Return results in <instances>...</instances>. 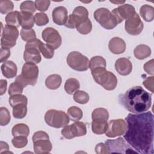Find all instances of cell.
<instances>
[{"mask_svg":"<svg viewBox=\"0 0 154 154\" xmlns=\"http://www.w3.org/2000/svg\"><path fill=\"white\" fill-rule=\"evenodd\" d=\"M45 120L50 126L55 128H61L67 125L69 118L65 112L56 109H49L45 115Z\"/></svg>","mask_w":154,"mask_h":154,"instance_id":"5b68a950","label":"cell"},{"mask_svg":"<svg viewBox=\"0 0 154 154\" xmlns=\"http://www.w3.org/2000/svg\"><path fill=\"white\" fill-rule=\"evenodd\" d=\"M120 103L128 111L139 114L146 112L151 106V94L141 86H134L119 96Z\"/></svg>","mask_w":154,"mask_h":154,"instance_id":"7a4b0ae2","label":"cell"},{"mask_svg":"<svg viewBox=\"0 0 154 154\" xmlns=\"http://www.w3.org/2000/svg\"><path fill=\"white\" fill-rule=\"evenodd\" d=\"M154 64H153V59H152L150 61H148L144 64V71L151 75L154 74Z\"/></svg>","mask_w":154,"mask_h":154,"instance_id":"7dc6e473","label":"cell"},{"mask_svg":"<svg viewBox=\"0 0 154 154\" xmlns=\"http://www.w3.org/2000/svg\"><path fill=\"white\" fill-rule=\"evenodd\" d=\"M34 152L36 154L49 153L52 149V146L49 140H40L33 142Z\"/></svg>","mask_w":154,"mask_h":154,"instance_id":"d6986e66","label":"cell"},{"mask_svg":"<svg viewBox=\"0 0 154 154\" xmlns=\"http://www.w3.org/2000/svg\"><path fill=\"white\" fill-rule=\"evenodd\" d=\"M11 134L13 137L25 136L27 137L29 134V128L25 123H18L13 127Z\"/></svg>","mask_w":154,"mask_h":154,"instance_id":"4316f807","label":"cell"},{"mask_svg":"<svg viewBox=\"0 0 154 154\" xmlns=\"http://www.w3.org/2000/svg\"><path fill=\"white\" fill-rule=\"evenodd\" d=\"M93 16L94 19L106 29H112L118 25L114 16L106 8L97 9L94 12Z\"/></svg>","mask_w":154,"mask_h":154,"instance_id":"8992f818","label":"cell"},{"mask_svg":"<svg viewBox=\"0 0 154 154\" xmlns=\"http://www.w3.org/2000/svg\"><path fill=\"white\" fill-rule=\"evenodd\" d=\"M134 55L138 60H144L151 55V49L147 45L141 44L134 49Z\"/></svg>","mask_w":154,"mask_h":154,"instance_id":"603a6c76","label":"cell"},{"mask_svg":"<svg viewBox=\"0 0 154 154\" xmlns=\"http://www.w3.org/2000/svg\"><path fill=\"white\" fill-rule=\"evenodd\" d=\"M126 128L127 124L123 119L111 120L108 123V128L105 134L108 137L114 138L123 135Z\"/></svg>","mask_w":154,"mask_h":154,"instance_id":"7c38bea8","label":"cell"},{"mask_svg":"<svg viewBox=\"0 0 154 154\" xmlns=\"http://www.w3.org/2000/svg\"><path fill=\"white\" fill-rule=\"evenodd\" d=\"M140 14L145 21L151 22L154 19V8L150 5H143L140 9Z\"/></svg>","mask_w":154,"mask_h":154,"instance_id":"484cf974","label":"cell"},{"mask_svg":"<svg viewBox=\"0 0 154 154\" xmlns=\"http://www.w3.org/2000/svg\"><path fill=\"white\" fill-rule=\"evenodd\" d=\"M153 81H154V77L153 76H152L147 78L143 82V84L145 86V87L147 90H150L152 93H153Z\"/></svg>","mask_w":154,"mask_h":154,"instance_id":"c3c4849f","label":"cell"},{"mask_svg":"<svg viewBox=\"0 0 154 154\" xmlns=\"http://www.w3.org/2000/svg\"><path fill=\"white\" fill-rule=\"evenodd\" d=\"M19 22L23 29L32 28L34 25V17L32 13L20 11L19 14Z\"/></svg>","mask_w":154,"mask_h":154,"instance_id":"44dd1931","label":"cell"},{"mask_svg":"<svg viewBox=\"0 0 154 154\" xmlns=\"http://www.w3.org/2000/svg\"><path fill=\"white\" fill-rule=\"evenodd\" d=\"M38 76V68L32 63L26 62L22 66V73L18 75L15 81L20 84L23 88L28 85H34Z\"/></svg>","mask_w":154,"mask_h":154,"instance_id":"277c9868","label":"cell"},{"mask_svg":"<svg viewBox=\"0 0 154 154\" xmlns=\"http://www.w3.org/2000/svg\"><path fill=\"white\" fill-rule=\"evenodd\" d=\"M8 102L10 106L13 108L14 106L19 103H24L27 105L28 99L25 95L16 94L11 96L8 99Z\"/></svg>","mask_w":154,"mask_h":154,"instance_id":"74e56055","label":"cell"},{"mask_svg":"<svg viewBox=\"0 0 154 154\" xmlns=\"http://www.w3.org/2000/svg\"><path fill=\"white\" fill-rule=\"evenodd\" d=\"M67 114L69 118V120L73 122L79 121L83 116L82 111L77 106H71L69 108Z\"/></svg>","mask_w":154,"mask_h":154,"instance_id":"4dcf8cb0","label":"cell"},{"mask_svg":"<svg viewBox=\"0 0 154 154\" xmlns=\"http://www.w3.org/2000/svg\"><path fill=\"white\" fill-rule=\"evenodd\" d=\"M9 149L8 145L7 143L4 142L2 141H1L0 143V153L2 154L3 153H10V152L8 151Z\"/></svg>","mask_w":154,"mask_h":154,"instance_id":"f5cc1de1","label":"cell"},{"mask_svg":"<svg viewBox=\"0 0 154 154\" xmlns=\"http://www.w3.org/2000/svg\"><path fill=\"white\" fill-rule=\"evenodd\" d=\"M13 146L18 149L23 148L26 146L28 144V139L25 136H16L11 140Z\"/></svg>","mask_w":154,"mask_h":154,"instance_id":"60d3db41","label":"cell"},{"mask_svg":"<svg viewBox=\"0 0 154 154\" xmlns=\"http://www.w3.org/2000/svg\"><path fill=\"white\" fill-rule=\"evenodd\" d=\"M11 116L9 111L5 107L0 108V125L2 126L7 125L10 121Z\"/></svg>","mask_w":154,"mask_h":154,"instance_id":"f35d334b","label":"cell"},{"mask_svg":"<svg viewBox=\"0 0 154 154\" xmlns=\"http://www.w3.org/2000/svg\"><path fill=\"white\" fill-rule=\"evenodd\" d=\"M105 144L109 153H138L122 137L116 140H107Z\"/></svg>","mask_w":154,"mask_h":154,"instance_id":"ba28073f","label":"cell"},{"mask_svg":"<svg viewBox=\"0 0 154 154\" xmlns=\"http://www.w3.org/2000/svg\"><path fill=\"white\" fill-rule=\"evenodd\" d=\"M66 61L69 66L76 71H85L89 68L88 58L78 51L70 52Z\"/></svg>","mask_w":154,"mask_h":154,"instance_id":"52a82bcc","label":"cell"},{"mask_svg":"<svg viewBox=\"0 0 154 154\" xmlns=\"http://www.w3.org/2000/svg\"><path fill=\"white\" fill-rule=\"evenodd\" d=\"M95 152L96 153L102 154V153H109L108 150L105 143H99L95 147Z\"/></svg>","mask_w":154,"mask_h":154,"instance_id":"f907efd6","label":"cell"},{"mask_svg":"<svg viewBox=\"0 0 154 154\" xmlns=\"http://www.w3.org/2000/svg\"><path fill=\"white\" fill-rule=\"evenodd\" d=\"M115 69L119 74L122 76H126L132 72V64L129 59L122 57L116 60Z\"/></svg>","mask_w":154,"mask_h":154,"instance_id":"2e32d148","label":"cell"},{"mask_svg":"<svg viewBox=\"0 0 154 154\" xmlns=\"http://www.w3.org/2000/svg\"><path fill=\"white\" fill-rule=\"evenodd\" d=\"M1 84V91H0V95L4 94L6 90H7V81L5 79H1L0 81Z\"/></svg>","mask_w":154,"mask_h":154,"instance_id":"db71d44e","label":"cell"},{"mask_svg":"<svg viewBox=\"0 0 154 154\" xmlns=\"http://www.w3.org/2000/svg\"><path fill=\"white\" fill-rule=\"evenodd\" d=\"M76 30L81 34L86 35L89 34L92 29V23L89 18L80 23L76 27Z\"/></svg>","mask_w":154,"mask_h":154,"instance_id":"836d02e7","label":"cell"},{"mask_svg":"<svg viewBox=\"0 0 154 154\" xmlns=\"http://www.w3.org/2000/svg\"><path fill=\"white\" fill-rule=\"evenodd\" d=\"M22 39L26 42L34 40L37 38L35 31L32 28L22 29L20 32Z\"/></svg>","mask_w":154,"mask_h":154,"instance_id":"d590c367","label":"cell"},{"mask_svg":"<svg viewBox=\"0 0 154 154\" xmlns=\"http://www.w3.org/2000/svg\"><path fill=\"white\" fill-rule=\"evenodd\" d=\"M10 56V50L8 48H1V63H4Z\"/></svg>","mask_w":154,"mask_h":154,"instance_id":"681fc988","label":"cell"},{"mask_svg":"<svg viewBox=\"0 0 154 154\" xmlns=\"http://www.w3.org/2000/svg\"><path fill=\"white\" fill-rule=\"evenodd\" d=\"M108 48L109 51L114 54H121L125 51L126 43L122 38L115 37L109 40Z\"/></svg>","mask_w":154,"mask_h":154,"instance_id":"ac0fdd59","label":"cell"},{"mask_svg":"<svg viewBox=\"0 0 154 154\" xmlns=\"http://www.w3.org/2000/svg\"><path fill=\"white\" fill-rule=\"evenodd\" d=\"M70 128L73 138L84 136L87 134L86 126L82 122H75L72 125H70Z\"/></svg>","mask_w":154,"mask_h":154,"instance_id":"7402d4cb","label":"cell"},{"mask_svg":"<svg viewBox=\"0 0 154 154\" xmlns=\"http://www.w3.org/2000/svg\"><path fill=\"white\" fill-rule=\"evenodd\" d=\"M108 128V122L92 120L91 129L94 134L100 135L105 134Z\"/></svg>","mask_w":154,"mask_h":154,"instance_id":"f1b7e54d","label":"cell"},{"mask_svg":"<svg viewBox=\"0 0 154 154\" xmlns=\"http://www.w3.org/2000/svg\"><path fill=\"white\" fill-rule=\"evenodd\" d=\"M94 80L106 90H112L117 84V79L111 72L107 71L105 67H99L91 71Z\"/></svg>","mask_w":154,"mask_h":154,"instance_id":"3957f363","label":"cell"},{"mask_svg":"<svg viewBox=\"0 0 154 154\" xmlns=\"http://www.w3.org/2000/svg\"><path fill=\"white\" fill-rule=\"evenodd\" d=\"M73 99L78 103L85 104L89 100V95L84 91L77 90L73 94Z\"/></svg>","mask_w":154,"mask_h":154,"instance_id":"8d00e7d4","label":"cell"},{"mask_svg":"<svg viewBox=\"0 0 154 154\" xmlns=\"http://www.w3.org/2000/svg\"><path fill=\"white\" fill-rule=\"evenodd\" d=\"M14 8V5L12 1L9 0L0 1V12L2 14H7L12 12Z\"/></svg>","mask_w":154,"mask_h":154,"instance_id":"ab89813d","label":"cell"},{"mask_svg":"<svg viewBox=\"0 0 154 154\" xmlns=\"http://www.w3.org/2000/svg\"><path fill=\"white\" fill-rule=\"evenodd\" d=\"M61 133L62 134V135L67 138V139H72L73 138L72 134L71 133V131H70V125H66L65 126L63 129L61 130Z\"/></svg>","mask_w":154,"mask_h":154,"instance_id":"816d5d0a","label":"cell"},{"mask_svg":"<svg viewBox=\"0 0 154 154\" xmlns=\"http://www.w3.org/2000/svg\"><path fill=\"white\" fill-rule=\"evenodd\" d=\"M42 37L46 44L53 48L54 49H57L61 45V36L58 31L53 28H46L42 32Z\"/></svg>","mask_w":154,"mask_h":154,"instance_id":"5bb4252c","label":"cell"},{"mask_svg":"<svg viewBox=\"0 0 154 154\" xmlns=\"http://www.w3.org/2000/svg\"><path fill=\"white\" fill-rule=\"evenodd\" d=\"M91 117L92 120L107 122L109 118V112L108 110L104 108H97L93 111Z\"/></svg>","mask_w":154,"mask_h":154,"instance_id":"d4e9b609","label":"cell"},{"mask_svg":"<svg viewBox=\"0 0 154 154\" xmlns=\"http://www.w3.org/2000/svg\"><path fill=\"white\" fill-rule=\"evenodd\" d=\"M19 14L17 11H14L9 13L5 17V22L7 25L19 27L20 26L19 22Z\"/></svg>","mask_w":154,"mask_h":154,"instance_id":"e575fe53","label":"cell"},{"mask_svg":"<svg viewBox=\"0 0 154 154\" xmlns=\"http://www.w3.org/2000/svg\"><path fill=\"white\" fill-rule=\"evenodd\" d=\"M20 9L21 11L28 12L32 14L36 11L35 2L32 1H23L21 3L20 5Z\"/></svg>","mask_w":154,"mask_h":154,"instance_id":"b9f144b4","label":"cell"},{"mask_svg":"<svg viewBox=\"0 0 154 154\" xmlns=\"http://www.w3.org/2000/svg\"><path fill=\"white\" fill-rule=\"evenodd\" d=\"M52 20L58 25H64L68 19L67 10L63 6L55 7L52 13Z\"/></svg>","mask_w":154,"mask_h":154,"instance_id":"e0dca14e","label":"cell"},{"mask_svg":"<svg viewBox=\"0 0 154 154\" xmlns=\"http://www.w3.org/2000/svg\"><path fill=\"white\" fill-rule=\"evenodd\" d=\"M111 2H112V3H114V4H121V3H124L125 1H122V2H113V1H110Z\"/></svg>","mask_w":154,"mask_h":154,"instance_id":"11a10c76","label":"cell"},{"mask_svg":"<svg viewBox=\"0 0 154 154\" xmlns=\"http://www.w3.org/2000/svg\"><path fill=\"white\" fill-rule=\"evenodd\" d=\"M23 87L18 82H14L10 84L8 88V94L11 96L16 94H21L23 92Z\"/></svg>","mask_w":154,"mask_h":154,"instance_id":"ee69618b","label":"cell"},{"mask_svg":"<svg viewBox=\"0 0 154 154\" xmlns=\"http://www.w3.org/2000/svg\"><path fill=\"white\" fill-rule=\"evenodd\" d=\"M106 60L101 56H94L89 61V68L91 71L99 67H106Z\"/></svg>","mask_w":154,"mask_h":154,"instance_id":"1f68e13d","label":"cell"},{"mask_svg":"<svg viewBox=\"0 0 154 154\" xmlns=\"http://www.w3.org/2000/svg\"><path fill=\"white\" fill-rule=\"evenodd\" d=\"M1 69L2 75L7 78H13L17 75V66L12 61H7L4 62L1 65Z\"/></svg>","mask_w":154,"mask_h":154,"instance_id":"ffe728a7","label":"cell"},{"mask_svg":"<svg viewBox=\"0 0 154 154\" xmlns=\"http://www.w3.org/2000/svg\"><path fill=\"white\" fill-rule=\"evenodd\" d=\"M19 36V31L17 27L5 25L1 39V46L2 48L10 49L16 44Z\"/></svg>","mask_w":154,"mask_h":154,"instance_id":"30bf717a","label":"cell"},{"mask_svg":"<svg viewBox=\"0 0 154 154\" xmlns=\"http://www.w3.org/2000/svg\"><path fill=\"white\" fill-rule=\"evenodd\" d=\"M34 22L37 26H43L48 23L49 20L46 14L44 13H37L34 16Z\"/></svg>","mask_w":154,"mask_h":154,"instance_id":"7bdbcfd3","label":"cell"},{"mask_svg":"<svg viewBox=\"0 0 154 154\" xmlns=\"http://www.w3.org/2000/svg\"><path fill=\"white\" fill-rule=\"evenodd\" d=\"M40 40L36 38L34 40L27 42L23 52V59L26 62L38 64L42 60V57L38 49Z\"/></svg>","mask_w":154,"mask_h":154,"instance_id":"9c48e42d","label":"cell"},{"mask_svg":"<svg viewBox=\"0 0 154 154\" xmlns=\"http://www.w3.org/2000/svg\"><path fill=\"white\" fill-rule=\"evenodd\" d=\"M88 18V11L87 9L82 6L75 8L72 14L69 15L68 19L64 25L69 28H75L80 23L86 20Z\"/></svg>","mask_w":154,"mask_h":154,"instance_id":"8fae6325","label":"cell"},{"mask_svg":"<svg viewBox=\"0 0 154 154\" xmlns=\"http://www.w3.org/2000/svg\"><path fill=\"white\" fill-rule=\"evenodd\" d=\"M61 82L62 79L60 75L58 74H52L46 78L45 80V85L49 89L56 90L60 87Z\"/></svg>","mask_w":154,"mask_h":154,"instance_id":"cb8c5ba5","label":"cell"},{"mask_svg":"<svg viewBox=\"0 0 154 154\" xmlns=\"http://www.w3.org/2000/svg\"><path fill=\"white\" fill-rule=\"evenodd\" d=\"M111 13L114 16L119 24L122 22L123 20H127L132 17L137 13L134 6L129 4H125L119 5L117 8L113 9Z\"/></svg>","mask_w":154,"mask_h":154,"instance_id":"4fadbf2b","label":"cell"},{"mask_svg":"<svg viewBox=\"0 0 154 154\" xmlns=\"http://www.w3.org/2000/svg\"><path fill=\"white\" fill-rule=\"evenodd\" d=\"M38 49L42 54L43 56L46 59H51L54 57V49L48 45V44L43 43L41 40L38 43Z\"/></svg>","mask_w":154,"mask_h":154,"instance_id":"f546056e","label":"cell"},{"mask_svg":"<svg viewBox=\"0 0 154 154\" xmlns=\"http://www.w3.org/2000/svg\"><path fill=\"white\" fill-rule=\"evenodd\" d=\"M32 141H35L37 140H49V137L48 134L42 131H39L35 132L32 137Z\"/></svg>","mask_w":154,"mask_h":154,"instance_id":"bcb514c9","label":"cell"},{"mask_svg":"<svg viewBox=\"0 0 154 154\" xmlns=\"http://www.w3.org/2000/svg\"><path fill=\"white\" fill-rule=\"evenodd\" d=\"M143 28V23L137 13L132 17L126 20L125 28L129 34L132 35H138L141 32Z\"/></svg>","mask_w":154,"mask_h":154,"instance_id":"9a60e30c","label":"cell"},{"mask_svg":"<svg viewBox=\"0 0 154 154\" xmlns=\"http://www.w3.org/2000/svg\"><path fill=\"white\" fill-rule=\"evenodd\" d=\"M27 114V105L19 103L13 107V116L16 119H23Z\"/></svg>","mask_w":154,"mask_h":154,"instance_id":"d6a6232c","label":"cell"},{"mask_svg":"<svg viewBox=\"0 0 154 154\" xmlns=\"http://www.w3.org/2000/svg\"><path fill=\"white\" fill-rule=\"evenodd\" d=\"M127 128L123 134L125 141L138 153L153 154V116L150 111L129 114L125 119Z\"/></svg>","mask_w":154,"mask_h":154,"instance_id":"6da1fadb","label":"cell"},{"mask_svg":"<svg viewBox=\"0 0 154 154\" xmlns=\"http://www.w3.org/2000/svg\"><path fill=\"white\" fill-rule=\"evenodd\" d=\"M34 2L36 9L43 12L46 11L48 9L51 1L48 0H36Z\"/></svg>","mask_w":154,"mask_h":154,"instance_id":"f6af8a7d","label":"cell"},{"mask_svg":"<svg viewBox=\"0 0 154 154\" xmlns=\"http://www.w3.org/2000/svg\"><path fill=\"white\" fill-rule=\"evenodd\" d=\"M79 88V82L75 78H69L65 82L64 90L69 94H72L75 91L78 90Z\"/></svg>","mask_w":154,"mask_h":154,"instance_id":"83f0119b","label":"cell"}]
</instances>
